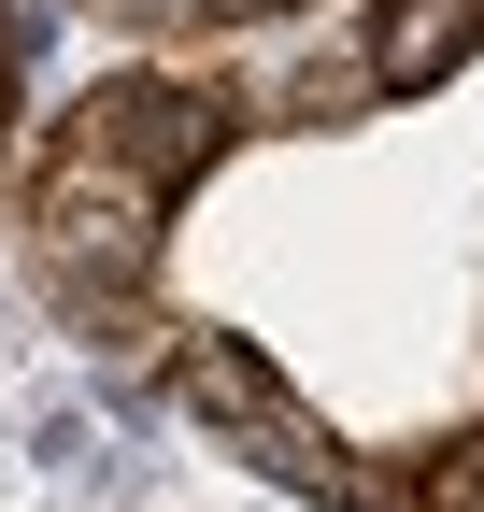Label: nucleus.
I'll use <instances>...</instances> for the list:
<instances>
[{
  "mask_svg": "<svg viewBox=\"0 0 484 512\" xmlns=\"http://www.w3.org/2000/svg\"><path fill=\"white\" fill-rule=\"evenodd\" d=\"M385 512H484V441H428L399 484H371Z\"/></svg>",
  "mask_w": 484,
  "mask_h": 512,
  "instance_id": "39448f33",
  "label": "nucleus"
},
{
  "mask_svg": "<svg viewBox=\"0 0 484 512\" xmlns=\"http://www.w3.org/2000/svg\"><path fill=\"white\" fill-rule=\"evenodd\" d=\"M0 72H15V43H0Z\"/></svg>",
  "mask_w": 484,
  "mask_h": 512,
  "instance_id": "0eeeda50",
  "label": "nucleus"
},
{
  "mask_svg": "<svg viewBox=\"0 0 484 512\" xmlns=\"http://www.w3.org/2000/svg\"><path fill=\"white\" fill-rule=\"evenodd\" d=\"M157 185L129 171V157H100L86 128H57V157H43V185H29V228H43V256H57V285H143L157 271Z\"/></svg>",
  "mask_w": 484,
  "mask_h": 512,
  "instance_id": "f257e3e1",
  "label": "nucleus"
},
{
  "mask_svg": "<svg viewBox=\"0 0 484 512\" xmlns=\"http://www.w3.org/2000/svg\"><path fill=\"white\" fill-rule=\"evenodd\" d=\"M200 15H299V0H200Z\"/></svg>",
  "mask_w": 484,
  "mask_h": 512,
  "instance_id": "423d86ee",
  "label": "nucleus"
},
{
  "mask_svg": "<svg viewBox=\"0 0 484 512\" xmlns=\"http://www.w3.org/2000/svg\"><path fill=\"white\" fill-rule=\"evenodd\" d=\"M171 384H186V399H200L214 427H242V441H257V427L285 413V370H271L257 342H228V328H186V356H171Z\"/></svg>",
  "mask_w": 484,
  "mask_h": 512,
  "instance_id": "20e7f679",
  "label": "nucleus"
},
{
  "mask_svg": "<svg viewBox=\"0 0 484 512\" xmlns=\"http://www.w3.org/2000/svg\"><path fill=\"white\" fill-rule=\"evenodd\" d=\"M72 128H86L100 157H129L157 200H186V185H200V157L228 143V100H214V86H171V72H129V86H100Z\"/></svg>",
  "mask_w": 484,
  "mask_h": 512,
  "instance_id": "f03ea898",
  "label": "nucleus"
},
{
  "mask_svg": "<svg viewBox=\"0 0 484 512\" xmlns=\"http://www.w3.org/2000/svg\"><path fill=\"white\" fill-rule=\"evenodd\" d=\"M470 43H484V0H385L371 15V86L413 100V86H442Z\"/></svg>",
  "mask_w": 484,
  "mask_h": 512,
  "instance_id": "7ed1b4c3",
  "label": "nucleus"
}]
</instances>
